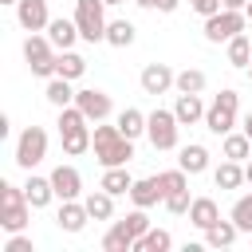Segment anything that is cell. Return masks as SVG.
I'll return each mask as SVG.
<instances>
[{"label": "cell", "instance_id": "e0dca14e", "mask_svg": "<svg viewBox=\"0 0 252 252\" xmlns=\"http://www.w3.org/2000/svg\"><path fill=\"white\" fill-rule=\"evenodd\" d=\"M47 39H51L59 51H71V43L79 39V24H75V20H51V24H47Z\"/></svg>", "mask_w": 252, "mask_h": 252}, {"label": "cell", "instance_id": "44dd1931", "mask_svg": "<svg viewBox=\"0 0 252 252\" xmlns=\"http://www.w3.org/2000/svg\"><path fill=\"white\" fill-rule=\"evenodd\" d=\"M169 248H173V236L165 228H146L134 240V252H169Z\"/></svg>", "mask_w": 252, "mask_h": 252}, {"label": "cell", "instance_id": "74e56055", "mask_svg": "<svg viewBox=\"0 0 252 252\" xmlns=\"http://www.w3.org/2000/svg\"><path fill=\"white\" fill-rule=\"evenodd\" d=\"M224 4L220 0H193V12H201V16H213V12H220Z\"/></svg>", "mask_w": 252, "mask_h": 252}, {"label": "cell", "instance_id": "d6a6232c", "mask_svg": "<svg viewBox=\"0 0 252 252\" xmlns=\"http://www.w3.org/2000/svg\"><path fill=\"white\" fill-rule=\"evenodd\" d=\"M224 158H232V161L252 158V138L248 134H224Z\"/></svg>", "mask_w": 252, "mask_h": 252}, {"label": "cell", "instance_id": "4316f807", "mask_svg": "<svg viewBox=\"0 0 252 252\" xmlns=\"http://www.w3.org/2000/svg\"><path fill=\"white\" fill-rule=\"evenodd\" d=\"M173 87H177V94H201V91H205V71L185 67V71H177Z\"/></svg>", "mask_w": 252, "mask_h": 252}, {"label": "cell", "instance_id": "6da1fadb", "mask_svg": "<svg viewBox=\"0 0 252 252\" xmlns=\"http://www.w3.org/2000/svg\"><path fill=\"white\" fill-rule=\"evenodd\" d=\"M91 150H94V158L102 161V169H110V165H126V161L134 158V138H126V134L118 130V122H114V126H94V134H91Z\"/></svg>", "mask_w": 252, "mask_h": 252}, {"label": "cell", "instance_id": "d590c367", "mask_svg": "<svg viewBox=\"0 0 252 252\" xmlns=\"http://www.w3.org/2000/svg\"><path fill=\"white\" fill-rule=\"evenodd\" d=\"M189 205H193V197H189V185H185V189H173V193H165V209H169V213H177V217H181V213H189Z\"/></svg>", "mask_w": 252, "mask_h": 252}, {"label": "cell", "instance_id": "2e32d148", "mask_svg": "<svg viewBox=\"0 0 252 252\" xmlns=\"http://www.w3.org/2000/svg\"><path fill=\"white\" fill-rule=\"evenodd\" d=\"M205 102H201V94H177V106H173V114H177V122L181 126H193V122H201L205 118Z\"/></svg>", "mask_w": 252, "mask_h": 252}, {"label": "cell", "instance_id": "ffe728a7", "mask_svg": "<svg viewBox=\"0 0 252 252\" xmlns=\"http://www.w3.org/2000/svg\"><path fill=\"white\" fill-rule=\"evenodd\" d=\"M236 232H240V228H236L232 217H228V220H213V224L205 228V244H209V248H228V244L236 240Z\"/></svg>", "mask_w": 252, "mask_h": 252}, {"label": "cell", "instance_id": "8d00e7d4", "mask_svg": "<svg viewBox=\"0 0 252 252\" xmlns=\"http://www.w3.org/2000/svg\"><path fill=\"white\" fill-rule=\"evenodd\" d=\"M158 177H161L165 193H173V189H185V169H165V173H158Z\"/></svg>", "mask_w": 252, "mask_h": 252}, {"label": "cell", "instance_id": "7bdbcfd3", "mask_svg": "<svg viewBox=\"0 0 252 252\" xmlns=\"http://www.w3.org/2000/svg\"><path fill=\"white\" fill-rule=\"evenodd\" d=\"M244 181H248V185H252V161H248V165H244Z\"/></svg>", "mask_w": 252, "mask_h": 252}, {"label": "cell", "instance_id": "836d02e7", "mask_svg": "<svg viewBox=\"0 0 252 252\" xmlns=\"http://www.w3.org/2000/svg\"><path fill=\"white\" fill-rule=\"evenodd\" d=\"M232 220H236L240 232H252V193L236 197V205H232Z\"/></svg>", "mask_w": 252, "mask_h": 252}, {"label": "cell", "instance_id": "b9f144b4", "mask_svg": "<svg viewBox=\"0 0 252 252\" xmlns=\"http://www.w3.org/2000/svg\"><path fill=\"white\" fill-rule=\"evenodd\" d=\"M244 134L252 138V110H248V118H244Z\"/></svg>", "mask_w": 252, "mask_h": 252}, {"label": "cell", "instance_id": "cb8c5ba5", "mask_svg": "<svg viewBox=\"0 0 252 252\" xmlns=\"http://www.w3.org/2000/svg\"><path fill=\"white\" fill-rule=\"evenodd\" d=\"M47 102L51 106H71L75 102V91H71V79H63V75H51V83H47Z\"/></svg>", "mask_w": 252, "mask_h": 252}, {"label": "cell", "instance_id": "9a60e30c", "mask_svg": "<svg viewBox=\"0 0 252 252\" xmlns=\"http://www.w3.org/2000/svg\"><path fill=\"white\" fill-rule=\"evenodd\" d=\"M55 220H59L63 232H83L87 220H91V213H87V205H79V201H63V209H59Z\"/></svg>", "mask_w": 252, "mask_h": 252}, {"label": "cell", "instance_id": "8fae6325", "mask_svg": "<svg viewBox=\"0 0 252 252\" xmlns=\"http://www.w3.org/2000/svg\"><path fill=\"white\" fill-rule=\"evenodd\" d=\"M173 79H177V71H169L165 63H146V67H142V91L154 94V98L165 94V91L173 87Z\"/></svg>", "mask_w": 252, "mask_h": 252}, {"label": "cell", "instance_id": "7dc6e473", "mask_svg": "<svg viewBox=\"0 0 252 252\" xmlns=\"http://www.w3.org/2000/svg\"><path fill=\"white\" fill-rule=\"evenodd\" d=\"M106 4H118V0H106Z\"/></svg>", "mask_w": 252, "mask_h": 252}, {"label": "cell", "instance_id": "d6986e66", "mask_svg": "<svg viewBox=\"0 0 252 252\" xmlns=\"http://www.w3.org/2000/svg\"><path fill=\"white\" fill-rule=\"evenodd\" d=\"M189 220L205 232L213 220H220V209H217V201L213 197H193V205H189Z\"/></svg>", "mask_w": 252, "mask_h": 252}, {"label": "cell", "instance_id": "83f0119b", "mask_svg": "<svg viewBox=\"0 0 252 252\" xmlns=\"http://www.w3.org/2000/svg\"><path fill=\"white\" fill-rule=\"evenodd\" d=\"M130 185H134V181H130L126 165H110V169L102 173V189H106V193H114V197H118V193H130Z\"/></svg>", "mask_w": 252, "mask_h": 252}, {"label": "cell", "instance_id": "52a82bcc", "mask_svg": "<svg viewBox=\"0 0 252 252\" xmlns=\"http://www.w3.org/2000/svg\"><path fill=\"white\" fill-rule=\"evenodd\" d=\"M244 32V12H232V8H220L213 16H205V39L209 43H228L232 35Z\"/></svg>", "mask_w": 252, "mask_h": 252}, {"label": "cell", "instance_id": "5b68a950", "mask_svg": "<svg viewBox=\"0 0 252 252\" xmlns=\"http://www.w3.org/2000/svg\"><path fill=\"white\" fill-rule=\"evenodd\" d=\"M177 114L173 110H154V114H146V138H150V146L154 150H173L177 146Z\"/></svg>", "mask_w": 252, "mask_h": 252}, {"label": "cell", "instance_id": "ab89813d", "mask_svg": "<svg viewBox=\"0 0 252 252\" xmlns=\"http://www.w3.org/2000/svg\"><path fill=\"white\" fill-rule=\"evenodd\" d=\"M142 8H158V12H173L177 8V0H138Z\"/></svg>", "mask_w": 252, "mask_h": 252}, {"label": "cell", "instance_id": "e575fe53", "mask_svg": "<svg viewBox=\"0 0 252 252\" xmlns=\"http://www.w3.org/2000/svg\"><path fill=\"white\" fill-rule=\"evenodd\" d=\"M87 122H91V118H87L75 102H71V106H59V134H63V130H79V126H87Z\"/></svg>", "mask_w": 252, "mask_h": 252}, {"label": "cell", "instance_id": "9c48e42d", "mask_svg": "<svg viewBox=\"0 0 252 252\" xmlns=\"http://www.w3.org/2000/svg\"><path fill=\"white\" fill-rule=\"evenodd\" d=\"M43 154H47V130L43 126H28L20 134V142H16V165L20 169H32V165L43 161Z\"/></svg>", "mask_w": 252, "mask_h": 252}, {"label": "cell", "instance_id": "1f68e13d", "mask_svg": "<svg viewBox=\"0 0 252 252\" xmlns=\"http://www.w3.org/2000/svg\"><path fill=\"white\" fill-rule=\"evenodd\" d=\"M118 130H122L126 138H138V134H146V114H142V110H134V106H126V110L118 114Z\"/></svg>", "mask_w": 252, "mask_h": 252}, {"label": "cell", "instance_id": "f35d334b", "mask_svg": "<svg viewBox=\"0 0 252 252\" xmlns=\"http://www.w3.org/2000/svg\"><path fill=\"white\" fill-rule=\"evenodd\" d=\"M4 252H32V240H28V236H12V240L4 244Z\"/></svg>", "mask_w": 252, "mask_h": 252}, {"label": "cell", "instance_id": "7c38bea8", "mask_svg": "<svg viewBox=\"0 0 252 252\" xmlns=\"http://www.w3.org/2000/svg\"><path fill=\"white\" fill-rule=\"evenodd\" d=\"M51 185H55V197L59 201H75L83 193V177H79L75 165H55L51 169Z\"/></svg>", "mask_w": 252, "mask_h": 252}, {"label": "cell", "instance_id": "4dcf8cb0", "mask_svg": "<svg viewBox=\"0 0 252 252\" xmlns=\"http://www.w3.org/2000/svg\"><path fill=\"white\" fill-rule=\"evenodd\" d=\"M83 71H87V59L75 55V51H63V55L55 59V75H63V79H79Z\"/></svg>", "mask_w": 252, "mask_h": 252}, {"label": "cell", "instance_id": "60d3db41", "mask_svg": "<svg viewBox=\"0 0 252 252\" xmlns=\"http://www.w3.org/2000/svg\"><path fill=\"white\" fill-rule=\"evenodd\" d=\"M220 4H224V8H232V12H244V8H248V0H220Z\"/></svg>", "mask_w": 252, "mask_h": 252}, {"label": "cell", "instance_id": "484cf974", "mask_svg": "<svg viewBox=\"0 0 252 252\" xmlns=\"http://www.w3.org/2000/svg\"><path fill=\"white\" fill-rule=\"evenodd\" d=\"M213 181H217V189H236V185L244 181V169H240V161H232V158H224V161L217 165V173H213Z\"/></svg>", "mask_w": 252, "mask_h": 252}, {"label": "cell", "instance_id": "f546056e", "mask_svg": "<svg viewBox=\"0 0 252 252\" xmlns=\"http://www.w3.org/2000/svg\"><path fill=\"white\" fill-rule=\"evenodd\" d=\"M228 63H232V67H248V63H252V43H248L244 32L228 39Z\"/></svg>", "mask_w": 252, "mask_h": 252}, {"label": "cell", "instance_id": "7a4b0ae2", "mask_svg": "<svg viewBox=\"0 0 252 252\" xmlns=\"http://www.w3.org/2000/svg\"><path fill=\"white\" fill-rule=\"evenodd\" d=\"M146 228H150L146 209L134 205V213H126V220H114V224H110V232L102 236V248H106V252H134V240H138Z\"/></svg>", "mask_w": 252, "mask_h": 252}, {"label": "cell", "instance_id": "603a6c76", "mask_svg": "<svg viewBox=\"0 0 252 252\" xmlns=\"http://www.w3.org/2000/svg\"><path fill=\"white\" fill-rule=\"evenodd\" d=\"M177 161H181V169H185V173H205V169H209V150H205V146H197V142H189V146L181 150V158H177Z\"/></svg>", "mask_w": 252, "mask_h": 252}, {"label": "cell", "instance_id": "ee69618b", "mask_svg": "<svg viewBox=\"0 0 252 252\" xmlns=\"http://www.w3.org/2000/svg\"><path fill=\"white\" fill-rule=\"evenodd\" d=\"M244 16H248V20H252V0H248V8H244Z\"/></svg>", "mask_w": 252, "mask_h": 252}, {"label": "cell", "instance_id": "f6af8a7d", "mask_svg": "<svg viewBox=\"0 0 252 252\" xmlns=\"http://www.w3.org/2000/svg\"><path fill=\"white\" fill-rule=\"evenodd\" d=\"M0 4H20V0H0Z\"/></svg>", "mask_w": 252, "mask_h": 252}, {"label": "cell", "instance_id": "7402d4cb", "mask_svg": "<svg viewBox=\"0 0 252 252\" xmlns=\"http://www.w3.org/2000/svg\"><path fill=\"white\" fill-rule=\"evenodd\" d=\"M24 193H28V205H32V209H43V205L55 197V185H51V177H28Z\"/></svg>", "mask_w": 252, "mask_h": 252}, {"label": "cell", "instance_id": "3957f363", "mask_svg": "<svg viewBox=\"0 0 252 252\" xmlns=\"http://www.w3.org/2000/svg\"><path fill=\"white\" fill-rule=\"evenodd\" d=\"M28 193L24 189H16L12 181H0V228H8V232H20L24 224H28Z\"/></svg>", "mask_w": 252, "mask_h": 252}, {"label": "cell", "instance_id": "277c9868", "mask_svg": "<svg viewBox=\"0 0 252 252\" xmlns=\"http://www.w3.org/2000/svg\"><path fill=\"white\" fill-rule=\"evenodd\" d=\"M106 0H75V24H79V35L87 43H98L106 39V16H102Z\"/></svg>", "mask_w": 252, "mask_h": 252}, {"label": "cell", "instance_id": "4fadbf2b", "mask_svg": "<svg viewBox=\"0 0 252 252\" xmlns=\"http://www.w3.org/2000/svg\"><path fill=\"white\" fill-rule=\"evenodd\" d=\"M130 201H134L138 209H150V205L165 201V185H161V177H142V181H134V185H130Z\"/></svg>", "mask_w": 252, "mask_h": 252}, {"label": "cell", "instance_id": "d4e9b609", "mask_svg": "<svg viewBox=\"0 0 252 252\" xmlns=\"http://www.w3.org/2000/svg\"><path fill=\"white\" fill-rule=\"evenodd\" d=\"M59 138H63V154H71V158H79V154H87V150H91V126L63 130Z\"/></svg>", "mask_w": 252, "mask_h": 252}, {"label": "cell", "instance_id": "5bb4252c", "mask_svg": "<svg viewBox=\"0 0 252 252\" xmlns=\"http://www.w3.org/2000/svg\"><path fill=\"white\" fill-rule=\"evenodd\" d=\"M16 16H20V28H28V32H43L51 24L47 20V0H20Z\"/></svg>", "mask_w": 252, "mask_h": 252}, {"label": "cell", "instance_id": "bcb514c9", "mask_svg": "<svg viewBox=\"0 0 252 252\" xmlns=\"http://www.w3.org/2000/svg\"><path fill=\"white\" fill-rule=\"evenodd\" d=\"M248 79H252V63H248Z\"/></svg>", "mask_w": 252, "mask_h": 252}, {"label": "cell", "instance_id": "30bf717a", "mask_svg": "<svg viewBox=\"0 0 252 252\" xmlns=\"http://www.w3.org/2000/svg\"><path fill=\"white\" fill-rule=\"evenodd\" d=\"M75 106L91 118V122H102L110 118V94L98 91V87H87V91H75Z\"/></svg>", "mask_w": 252, "mask_h": 252}, {"label": "cell", "instance_id": "ba28073f", "mask_svg": "<svg viewBox=\"0 0 252 252\" xmlns=\"http://www.w3.org/2000/svg\"><path fill=\"white\" fill-rule=\"evenodd\" d=\"M51 47H55V43H51L47 35H35V32L24 39V59H28L32 75H43V79L55 75V59H59V55H55Z\"/></svg>", "mask_w": 252, "mask_h": 252}, {"label": "cell", "instance_id": "f1b7e54d", "mask_svg": "<svg viewBox=\"0 0 252 252\" xmlns=\"http://www.w3.org/2000/svg\"><path fill=\"white\" fill-rule=\"evenodd\" d=\"M106 43L130 47V43H134V24H130V20H110V24H106Z\"/></svg>", "mask_w": 252, "mask_h": 252}, {"label": "cell", "instance_id": "ac0fdd59", "mask_svg": "<svg viewBox=\"0 0 252 252\" xmlns=\"http://www.w3.org/2000/svg\"><path fill=\"white\" fill-rule=\"evenodd\" d=\"M83 205H87L91 220H110V213H114V193H106V189L98 185L94 193H87V197H83Z\"/></svg>", "mask_w": 252, "mask_h": 252}, {"label": "cell", "instance_id": "8992f818", "mask_svg": "<svg viewBox=\"0 0 252 252\" xmlns=\"http://www.w3.org/2000/svg\"><path fill=\"white\" fill-rule=\"evenodd\" d=\"M232 122H236V91L213 94V102H209V110H205V126L224 138V134H232Z\"/></svg>", "mask_w": 252, "mask_h": 252}]
</instances>
